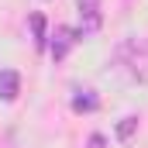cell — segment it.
Segmentation results:
<instances>
[{"label": "cell", "mask_w": 148, "mask_h": 148, "mask_svg": "<svg viewBox=\"0 0 148 148\" xmlns=\"http://www.w3.org/2000/svg\"><path fill=\"white\" fill-rule=\"evenodd\" d=\"M121 59H124L131 79L148 83V41H145V38H131V41H124V45H121Z\"/></svg>", "instance_id": "obj_1"}, {"label": "cell", "mask_w": 148, "mask_h": 148, "mask_svg": "<svg viewBox=\"0 0 148 148\" xmlns=\"http://www.w3.org/2000/svg\"><path fill=\"white\" fill-rule=\"evenodd\" d=\"M79 38H83V31H76V28H55V35H52V45H48L52 59H55V62H59V59H66V55H69V48H73Z\"/></svg>", "instance_id": "obj_2"}, {"label": "cell", "mask_w": 148, "mask_h": 148, "mask_svg": "<svg viewBox=\"0 0 148 148\" xmlns=\"http://www.w3.org/2000/svg\"><path fill=\"white\" fill-rule=\"evenodd\" d=\"M76 7H79V21H83V35H93V31H100V24H103L100 0H76Z\"/></svg>", "instance_id": "obj_3"}, {"label": "cell", "mask_w": 148, "mask_h": 148, "mask_svg": "<svg viewBox=\"0 0 148 148\" xmlns=\"http://www.w3.org/2000/svg\"><path fill=\"white\" fill-rule=\"evenodd\" d=\"M21 93V76L14 73V69H0V100H14Z\"/></svg>", "instance_id": "obj_4"}, {"label": "cell", "mask_w": 148, "mask_h": 148, "mask_svg": "<svg viewBox=\"0 0 148 148\" xmlns=\"http://www.w3.org/2000/svg\"><path fill=\"white\" fill-rule=\"evenodd\" d=\"M97 107H100V97L93 90H79L73 97V110L76 114H90V110H97Z\"/></svg>", "instance_id": "obj_5"}, {"label": "cell", "mask_w": 148, "mask_h": 148, "mask_svg": "<svg viewBox=\"0 0 148 148\" xmlns=\"http://www.w3.org/2000/svg\"><path fill=\"white\" fill-rule=\"evenodd\" d=\"M134 131H138V117H124V121L117 124V138H121V141H127Z\"/></svg>", "instance_id": "obj_6"}, {"label": "cell", "mask_w": 148, "mask_h": 148, "mask_svg": "<svg viewBox=\"0 0 148 148\" xmlns=\"http://www.w3.org/2000/svg\"><path fill=\"white\" fill-rule=\"evenodd\" d=\"M31 31H35L38 45H45V17H41V14H31Z\"/></svg>", "instance_id": "obj_7"}]
</instances>
